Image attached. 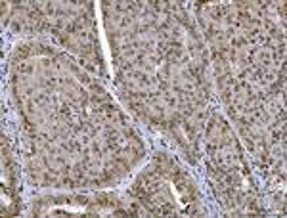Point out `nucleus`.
<instances>
[{"label":"nucleus","mask_w":287,"mask_h":218,"mask_svg":"<svg viewBox=\"0 0 287 218\" xmlns=\"http://www.w3.org/2000/svg\"><path fill=\"white\" fill-rule=\"evenodd\" d=\"M75 201H77L79 205H88V197H84V195H77Z\"/></svg>","instance_id":"f257e3e1"}]
</instances>
